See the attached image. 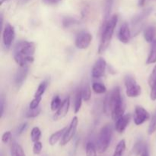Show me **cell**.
Segmentation results:
<instances>
[{"label": "cell", "instance_id": "30bf717a", "mask_svg": "<svg viewBox=\"0 0 156 156\" xmlns=\"http://www.w3.org/2000/svg\"><path fill=\"white\" fill-rule=\"evenodd\" d=\"M106 61L102 58L98 59L91 70V76L94 79H99L105 75L106 70Z\"/></svg>", "mask_w": 156, "mask_h": 156}, {"label": "cell", "instance_id": "6da1fadb", "mask_svg": "<svg viewBox=\"0 0 156 156\" xmlns=\"http://www.w3.org/2000/svg\"><path fill=\"white\" fill-rule=\"evenodd\" d=\"M126 105L123 102L119 87H115L105 98L104 110L107 115L111 114L113 120H117L124 115Z\"/></svg>", "mask_w": 156, "mask_h": 156}, {"label": "cell", "instance_id": "484cf974", "mask_svg": "<svg viewBox=\"0 0 156 156\" xmlns=\"http://www.w3.org/2000/svg\"><path fill=\"white\" fill-rule=\"evenodd\" d=\"M82 98H83L84 100L85 101H88L91 98V88H90L89 85L88 84L85 85V86L83 87V88L82 89Z\"/></svg>", "mask_w": 156, "mask_h": 156}, {"label": "cell", "instance_id": "cb8c5ba5", "mask_svg": "<svg viewBox=\"0 0 156 156\" xmlns=\"http://www.w3.org/2000/svg\"><path fill=\"white\" fill-rule=\"evenodd\" d=\"M85 152L87 156H97L96 147L92 142H88L85 146Z\"/></svg>", "mask_w": 156, "mask_h": 156}, {"label": "cell", "instance_id": "2e32d148", "mask_svg": "<svg viewBox=\"0 0 156 156\" xmlns=\"http://www.w3.org/2000/svg\"><path fill=\"white\" fill-rule=\"evenodd\" d=\"M152 8H149V9H145V10L142 11L141 12L137 14L136 15H135V16L133 18L132 24H133V25H136V24H140L142 21H143L145 19H146V18L150 15V14L152 13Z\"/></svg>", "mask_w": 156, "mask_h": 156}, {"label": "cell", "instance_id": "e0dca14e", "mask_svg": "<svg viewBox=\"0 0 156 156\" xmlns=\"http://www.w3.org/2000/svg\"><path fill=\"white\" fill-rule=\"evenodd\" d=\"M149 86L151 88L150 98L152 101L156 100V66L154 67L149 79Z\"/></svg>", "mask_w": 156, "mask_h": 156}, {"label": "cell", "instance_id": "7c38bea8", "mask_svg": "<svg viewBox=\"0 0 156 156\" xmlns=\"http://www.w3.org/2000/svg\"><path fill=\"white\" fill-rule=\"evenodd\" d=\"M130 119L131 116L129 114H124L121 117H120L117 120L115 124V129L117 132H118L119 133H122L124 132V130L129 124V121H130Z\"/></svg>", "mask_w": 156, "mask_h": 156}, {"label": "cell", "instance_id": "ffe728a7", "mask_svg": "<svg viewBox=\"0 0 156 156\" xmlns=\"http://www.w3.org/2000/svg\"><path fill=\"white\" fill-rule=\"evenodd\" d=\"M11 156H25L22 147L15 142H13L11 146Z\"/></svg>", "mask_w": 156, "mask_h": 156}, {"label": "cell", "instance_id": "83f0119b", "mask_svg": "<svg viewBox=\"0 0 156 156\" xmlns=\"http://www.w3.org/2000/svg\"><path fill=\"white\" fill-rule=\"evenodd\" d=\"M61 102L62 101H61V99H60V98H59V95L55 96L51 101V110L52 111H56V110L59 109V107H60L61 105H62V103H61Z\"/></svg>", "mask_w": 156, "mask_h": 156}, {"label": "cell", "instance_id": "f1b7e54d", "mask_svg": "<svg viewBox=\"0 0 156 156\" xmlns=\"http://www.w3.org/2000/svg\"><path fill=\"white\" fill-rule=\"evenodd\" d=\"M113 1L114 0H106L105 2V21H107L109 17L110 14H111V8H112Z\"/></svg>", "mask_w": 156, "mask_h": 156}, {"label": "cell", "instance_id": "7402d4cb", "mask_svg": "<svg viewBox=\"0 0 156 156\" xmlns=\"http://www.w3.org/2000/svg\"><path fill=\"white\" fill-rule=\"evenodd\" d=\"M156 62V40L152 42L151 50L147 59V64H152Z\"/></svg>", "mask_w": 156, "mask_h": 156}, {"label": "cell", "instance_id": "f35d334b", "mask_svg": "<svg viewBox=\"0 0 156 156\" xmlns=\"http://www.w3.org/2000/svg\"><path fill=\"white\" fill-rule=\"evenodd\" d=\"M141 156H149V150H148V149H147V146H146V148L143 149V151L142 152V153H141Z\"/></svg>", "mask_w": 156, "mask_h": 156}, {"label": "cell", "instance_id": "5bb4252c", "mask_svg": "<svg viewBox=\"0 0 156 156\" xmlns=\"http://www.w3.org/2000/svg\"><path fill=\"white\" fill-rule=\"evenodd\" d=\"M28 73V67L27 66L21 67L19 70L17 72L16 75L15 76V85L17 88H20L25 81L26 77Z\"/></svg>", "mask_w": 156, "mask_h": 156}, {"label": "cell", "instance_id": "7a4b0ae2", "mask_svg": "<svg viewBox=\"0 0 156 156\" xmlns=\"http://www.w3.org/2000/svg\"><path fill=\"white\" fill-rule=\"evenodd\" d=\"M35 44L33 42L22 41L17 43L14 49V59L21 67L34 61Z\"/></svg>", "mask_w": 156, "mask_h": 156}, {"label": "cell", "instance_id": "d590c367", "mask_svg": "<svg viewBox=\"0 0 156 156\" xmlns=\"http://www.w3.org/2000/svg\"><path fill=\"white\" fill-rule=\"evenodd\" d=\"M27 126V123H21V124L18 127V129H17V133H18V135H20V134L22 133L26 129Z\"/></svg>", "mask_w": 156, "mask_h": 156}, {"label": "cell", "instance_id": "4316f807", "mask_svg": "<svg viewBox=\"0 0 156 156\" xmlns=\"http://www.w3.org/2000/svg\"><path fill=\"white\" fill-rule=\"evenodd\" d=\"M92 89L97 94H104L107 91V88L105 85H102L101 83H98V82H95V83L93 84Z\"/></svg>", "mask_w": 156, "mask_h": 156}, {"label": "cell", "instance_id": "8d00e7d4", "mask_svg": "<svg viewBox=\"0 0 156 156\" xmlns=\"http://www.w3.org/2000/svg\"><path fill=\"white\" fill-rule=\"evenodd\" d=\"M0 108H1V117H2L3 114H4V110H5V99L4 98H1V101H0Z\"/></svg>", "mask_w": 156, "mask_h": 156}, {"label": "cell", "instance_id": "e575fe53", "mask_svg": "<svg viewBox=\"0 0 156 156\" xmlns=\"http://www.w3.org/2000/svg\"><path fill=\"white\" fill-rule=\"evenodd\" d=\"M75 20L73 18H66L65 19L63 20V25L65 27H69V25H72V24H74Z\"/></svg>", "mask_w": 156, "mask_h": 156}, {"label": "cell", "instance_id": "4dcf8cb0", "mask_svg": "<svg viewBox=\"0 0 156 156\" xmlns=\"http://www.w3.org/2000/svg\"><path fill=\"white\" fill-rule=\"evenodd\" d=\"M156 131V112L154 114L153 117H152V120H151L150 123H149V129H148V133L149 135L152 134Z\"/></svg>", "mask_w": 156, "mask_h": 156}, {"label": "cell", "instance_id": "74e56055", "mask_svg": "<svg viewBox=\"0 0 156 156\" xmlns=\"http://www.w3.org/2000/svg\"><path fill=\"white\" fill-rule=\"evenodd\" d=\"M43 2H44L45 4L47 5H53L56 4V3H58L61 0H42Z\"/></svg>", "mask_w": 156, "mask_h": 156}, {"label": "cell", "instance_id": "ac0fdd59", "mask_svg": "<svg viewBox=\"0 0 156 156\" xmlns=\"http://www.w3.org/2000/svg\"><path fill=\"white\" fill-rule=\"evenodd\" d=\"M156 35V28L154 26L151 25L146 27L144 30V37L145 40L148 43H151L154 41Z\"/></svg>", "mask_w": 156, "mask_h": 156}, {"label": "cell", "instance_id": "836d02e7", "mask_svg": "<svg viewBox=\"0 0 156 156\" xmlns=\"http://www.w3.org/2000/svg\"><path fill=\"white\" fill-rule=\"evenodd\" d=\"M11 139H12V133H11L10 131H7V132L4 133V134L2 135V141L5 144H7L10 142Z\"/></svg>", "mask_w": 156, "mask_h": 156}, {"label": "cell", "instance_id": "9c48e42d", "mask_svg": "<svg viewBox=\"0 0 156 156\" xmlns=\"http://www.w3.org/2000/svg\"><path fill=\"white\" fill-rule=\"evenodd\" d=\"M150 117L149 112L141 106H136L134 112V122L136 125H141Z\"/></svg>", "mask_w": 156, "mask_h": 156}, {"label": "cell", "instance_id": "ba28073f", "mask_svg": "<svg viewBox=\"0 0 156 156\" xmlns=\"http://www.w3.org/2000/svg\"><path fill=\"white\" fill-rule=\"evenodd\" d=\"M47 85H48V82L47 81H44V82H42L40 84L37 89L36 93L34 94V98L31 101L30 106H29L30 109H34V108L39 107V104L41 102V99H42L43 94H44L46 89H47Z\"/></svg>", "mask_w": 156, "mask_h": 156}, {"label": "cell", "instance_id": "3957f363", "mask_svg": "<svg viewBox=\"0 0 156 156\" xmlns=\"http://www.w3.org/2000/svg\"><path fill=\"white\" fill-rule=\"evenodd\" d=\"M117 21H118L117 15H114L109 20L105 21L103 29H102L101 37V43L98 48L99 53H104L109 46L111 38L114 34V29L117 26Z\"/></svg>", "mask_w": 156, "mask_h": 156}, {"label": "cell", "instance_id": "8fae6325", "mask_svg": "<svg viewBox=\"0 0 156 156\" xmlns=\"http://www.w3.org/2000/svg\"><path fill=\"white\" fill-rule=\"evenodd\" d=\"M15 33L14 27L11 24H8L5 27L2 34L3 44H4L5 47L7 48H9L11 47L14 41V38H15Z\"/></svg>", "mask_w": 156, "mask_h": 156}, {"label": "cell", "instance_id": "d4e9b609", "mask_svg": "<svg viewBox=\"0 0 156 156\" xmlns=\"http://www.w3.org/2000/svg\"><path fill=\"white\" fill-rule=\"evenodd\" d=\"M41 136V131L38 127H34L32 129L31 133H30V138H31V141L34 143L39 141L40 138Z\"/></svg>", "mask_w": 156, "mask_h": 156}, {"label": "cell", "instance_id": "f546056e", "mask_svg": "<svg viewBox=\"0 0 156 156\" xmlns=\"http://www.w3.org/2000/svg\"><path fill=\"white\" fill-rule=\"evenodd\" d=\"M41 108L37 107L36 108H34V109H29V111L26 113V117H28V118H32V117H36L37 116L39 115V114L41 113Z\"/></svg>", "mask_w": 156, "mask_h": 156}, {"label": "cell", "instance_id": "5b68a950", "mask_svg": "<svg viewBox=\"0 0 156 156\" xmlns=\"http://www.w3.org/2000/svg\"><path fill=\"white\" fill-rule=\"evenodd\" d=\"M124 82L126 88V95L128 97L136 98L141 94V87L137 84L136 81L133 76H126Z\"/></svg>", "mask_w": 156, "mask_h": 156}, {"label": "cell", "instance_id": "9a60e30c", "mask_svg": "<svg viewBox=\"0 0 156 156\" xmlns=\"http://www.w3.org/2000/svg\"><path fill=\"white\" fill-rule=\"evenodd\" d=\"M118 38L120 42L123 44H127L130 39V30H129V26L126 23H123L120 27L118 32Z\"/></svg>", "mask_w": 156, "mask_h": 156}, {"label": "cell", "instance_id": "1f68e13d", "mask_svg": "<svg viewBox=\"0 0 156 156\" xmlns=\"http://www.w3.org/2000/svg\"><path fill=\"white\" fill-rule=\"evenodd\" d=\"M42 148H43V146H42V143H41L40 141H37L36 142V143H34V147H33V152L34 155H39V154H41V151H42Z\"/></svg>", "mask_w": 156, "mask_h": 156}, {"label": "cell", "instance_id": "603a6c76", "mask_svg": "<svg viewBox=\"0 0 156 156\" xmlns=\"http://www.w3.org/2000/svg\"><path fill=\"white\" fill-rule=\"evenodd\" d=\"M126 149V142L124 140H122L119 142L118 144L116 146V149L114 150L113 156H122L123 152Z\"/></svg>", "mask_w": 156, "mask_h": 156}, {"label": "cell", "instance_id": "8992f818", "mask_svg": "<svg viewBox=\"0 0 156 156\" xmlns=\"http://www.w3.org/2000/svg\"><path fill=\"white\" fill-rule=\"evenodd\" d=\"M78 123H79V120H78L77 117H73L69 126V128L65 132L62 138L61 139V142H60L61 146H65V145H66L67 143H69L70 140L73 138V136H74L75 134H76Z\"/></svg>", "mask_w": 156, "mask_h": 156}, {"label": "cell", "instance_id": "d6986e66", "mask_svg": "<svg viewBox=\"0 0 156 156\" xmlns=\"http://www.w3.org/2000/svg\"><path fill=\"white\" fill-rule=\"evenodd\" d=\"M66 129L67 127H64L62 128V129H61L60 130L56 132L55 133L52 134L50 140H49L50 144L51 145V146H54L55 144H56V143H57L60 139L62 138V136H63L64 133H65V132L66 131Z\"/></svg>", "mask_w": 156, "mask_h": 156}, {"label": "cell", "instance_id": "44dd1931", "mask_svg": "<svg viewBox=\"0 0 156 156\" xmlns=\"http://www.w3.org/2000/svg\"><path fill=\"white\" fill-rule=\"evenodd\" d=\"M82 99H83V98H82V89H78L76 93V96H75L74 110L76 114H77V113L79 111V110H80L81 106H82Z\"/></svg>", "mask_w": 156, "mask_h": 156}, {"label": "cell", "instance_id": "277c9868", "mask_svg": "<svg viewBox=\"0 0 156 156\" xmlns=\"http://www.w3.org/2000/svg\"><path fill=\"white\" fill-rule=\"evenodd\" d=\"M113 135L112 126L106 124L101 128L97 142V148L99 153H104L109 147Z\"/></svg>", "mask_w": 156, "mask_h": 156}, {"label": "cell", "instance_id": "52a82bcc", "mask_svg": "<svg viewBox=\"0 0 156 156\" xmlns=\"http://www.w3.org/2000/svg\"><path fill=\"white\" fill-rule=\"evenodd\" d=\"M92 40V36L88 32H81L77 35L76 38V46L77 48L84 49L88 48V46L90 45Z\"/></svg>", "mask_w": 156, "mask_h": 156}, {"label": "cell", "instance_id": "4fadbf2b", "mask_svg": "<svg viewBox=\"0 0 156 156\" xmlns=\"http://www.w3.org/2000/svg\"><path fill=\"white\" fill-rule=\"evenodd\" d=\"M69 105H70L69 97H67L63 101V102H62L61 106L59 107V108L57 110L56 114H54V116H53V120H59V119L62 118L63 117H65L69 111Z\"/></svg>", "mask_w": 156, "mask_h": 156}, {"label": "cell", "instance_id": "d6a6232c", "mask_svg": "<svg viewBox=\"0 0 156 156\" xmlns=\"http://www.w3.org/2000/svg\"><path fill=\"white\" fill-rule=\"evenodd\" d=\"M146 148L144 143H143V141H139L136 143L135 146H134V151L136 152L137 154H140V152L142 153V152L143 151V149Z\"/></svg>", "mask_w": 156, "mask_h": 156}]
</instances>
